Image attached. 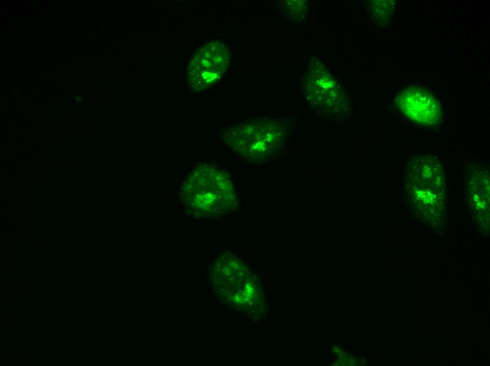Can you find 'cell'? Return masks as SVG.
<instances>
[{
	"instance_id": "6da1fadb",
	"label": "cell",
	"mask_w": 490,
	"mask_h": 366,
	"mask_svg": "<svg viewBox=\"0 0 490 366\" xmlns=\"http://www.w3.org/2000/svg\"><path fill=\"white\" fill-rule=\"evenodd\" d=\"M404 183L406 194L420 210L436 212L444 207L445 172L436 157L426 154L409 158Z\"/></svg>"
},
{
	"instance_id": "7a4b0ae2",
	"label": "cell",
	"mask_w": 490,
	"mask_h": 366,
	"mask_svg": "<svg viewBox=\"0 0 490 366\" xmlns=\"http://www.w3.org/2000/svg\"><path fill=\"white\" fill-rule=\"evenodd\" d=\"M284 137L282 125L263 122L247 125L237 132L234 144L243 155L266 160L281 151Z\"/></svg>"
},
{
	"instance_id": "3957f363",
	"label": "cell",
	"mask_w": 490,
	"mask_h": 366,
	"mask_svg": "<svg viewBox=\"0 0 490 366\" xmlns=\"http://www.w3.org/2000/svg\"><path fill=\"white\" fill-rule=\"evenodd\" d=\"M304 89L311 105L325 115H338L346 110L345 94L322 65L317 64L307 71Z\"/></svg>"
},
{
	"instance_id": "277c9868",
	"label": "cell",
	"mask_w": 490,
	"mask_h": 366,
	"mask_svg": "<svg viewBox=\"0 0 490 366\" xmlns=\"http://www.w3.org/2000/svg\"><path fill=\"white\" fill-rule=\"evenodd\" d=\"M230 60L227 48L221 43H209L195 53L189 61V84L200 90L213 84L226 70Z\"/></svg>"
},
{
	"instance_id": "5b68a950",
	"label": "cell",
	"mask_w": 490,
	"mask_h": 366,
	"mask_svg": "<svg viewBox=\"0 0 490 366\" xmlns=\"http://www.w3.org/2000/svg\"><path fill=\"white\" fill-rule=\"evenodd\" d=\"M396 106L405 117L420 125H435L440 118L438 101L429 92L422 88L403 90L397 97Z\"/></svg>"
},
{
	"instance_id": "8992f818",
	"label": "cell",
	"mask_w": 490,
	"mask_h": 366,
	"mask_svg": "<svg viewBox=\"0 0 490 366\" xmlns=\"http://www.w3.org/2000/svg\"><path fill=\"white\" fill-rule=\"evenodd\" d=\"M465 190L467 199L472 204L489 209V167L473 166L466 175Z\"/></svg>"
},
{
	"instance_id": "52a82bcc",
	"label": "cell",
	"mask_w": 490,
	"mask_h": 366,
	"mask_svg": "<svg viewBox=\"0 0 490 366\" xmlns=\"http://www.w3.org/2000/svg\"><path fill=\"white\" fill-rule=\"evenodd\" d=\"M372 6V15L378 20H387L391 16L394 9V3L391 1H375Z\"/></svg>"
}]
</instances>
